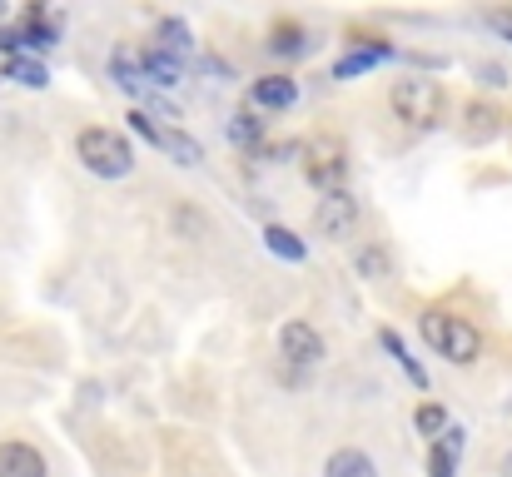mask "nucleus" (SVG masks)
Masks as SVG:
<instances>
[{"label":"nucleus","instance_id":"f257e3e1","mask_svg":"<svg viewBox=\"0 0 512 477\" xmlns=\"http://www.w3.org/2000/svg\"><path fill=\"white\" fill-rule=\"evenodd\" d=\"M75 155H80V164H85L90 174H100V179H125V174H135V145H130L120 130H105V125L80 130V135H75Z\"/></svg>","mask_w":512,"mask_h":477},{"label":"nucleus","instance_id":"f03ea898","mask_svg":"<svg viewBox=\"0 0 512 477\" xmlns=\"http://www.w3.org/2000/svg\"><path fill=\"white\" fill-rule=\"evenodd\" d=\"M388 105H393V115H398L403 125H413V130H433V125L443 120V110H448V95H443L438 80L408 75V80H398V85L388 90Z\"/></svg>","mask_w":512,"mask_h":477},{"label":"nucleus","instance_id":"7ed1b4c3","mask_svg":"<svg viewBox=\"0 0 512 477\" xmlns=\"http://www.w3.org/2000/svg\"><path fill=\"white\" fill-rule=\"evenodd\" d=\"M418 328H423V338H428V348L433 353H443L448 363H458V368H468V363H478V353H483V333L468 323V318H453V314H423L418 318Z\"/></svg>","mask_w":512,"mask_h":477},{"label":"nucleus","instance_id":"20e7f679","mask_svg":"<svg viewBox=\"0 0 512 477\" xmlns=\"http://www.w3.org/2000/svg\"><path fill=\"white\" fill-rule=\"evenodd\" d=\"M353 224H358V199L343 194V189H324V199H319V209H314V229H319L324 239H348Z\"/></svg>","mask_w":512,"mask_h":477},{"label":"nucleus","instance_id":"39448f33","mask_svg":"<svg viewBox=\"0 0 512 477\" xmlns=\"http://www.w3.org/2000/svg\"><path fill=\"white\" fill-rule=\"evenodd\" d=\"M279 353H284L289 363H299V368H314V363L324 358V338H319V328H314V323L289 318V323L279 328Z\"/></svg>","mask_w":512,"mask_h":477},{"label":"nucleus","instance_id":"423d86ee","mask_svg":"<svg viewBox=\"0 0 512 477\" xmlns=\"http://www.w3.org/2000/svg\"><path fill=\"white\" fill-rule=\"evenodd\" d=\"M0 477H45V458L20 443V438H5L0 443Z\"/></svg>","mask_w":512,"mask_h":477},{"label":"nucleus","instance_id":"0eeeda50","mask_svg":"<svg viewBox=\"0 0 512 477\" xmlns=\"http://www.w3.org/2000/svg\"><path fill=\"white\" fill-rule=\"evenodd\" d=\"M498 135H503V115H498L493 105L473 100V105L463 110V140H468V145H488V140H498Z\"/></svg>","mask_w":512,"mask_h":477},{"label":"nucleus","instance_id":"6e6552de","mask_svg":"<svg viewBox=\"0 0 512 477\" xmlns=\"http://www.w3.org/2000/svg\"><path fill=\"white\" fill-rule=\"evenodd\" d=\"M110 75L125 95H145L150 90V70H145V55H130V50H115L110 55Z\"/></svg>","mask_w":512,"mask_h":477},{"label":"nucleus","instance_id":"1a4fd4ad","mask_svg":"<svg viewBox=\"0 0 512 477\" xmlns=\"http://www.w3.org/2000/svg\"><path fill=\"white\" fill-rule=\"evenodd\" d=\"M254 105H264V110H289L294 100H299V85L289 80V75H264V80H254Z\"/></svg>","mask_w":512,"mask_h":477},{"label":"nucleus","instance_id":"9d476101","mask_svg":"<svg viewBox=\"0 0 512 477\" xmlns=\"http://www.w3.org/2000/svg\"><path fill=\"white\" fill-rule=\"evenodd\" d=\"M458 453H463V428H448L428 453V477H458Z\"/></svg>","mask_w":512,"mask_h":477},{"label":"nucleus","instance_id":"9b49d317","mask_svg":"<svg viewBox=\"0 0 512 477\" xmlns=\"http://www.w3.org/2000/svg\"><path fill=\"white\" fill-rule=\"evenodd\" d=\"M145 70H150V85H160V90H170L184 80V60L170 55L165 45H155V50H145Z\"/></svg>","mask_w":512,"mask_h":477},{"label":"nucleus","instance_id":"f8f14e48","mask_svg":"<svg viewBox=\"0 0 512 477\" xmlns=\"http://www.w3.org/2000/svg\"><path fill=\"white\" fill-rule=\"evenodd\" d=\"M388 55H393L388 45H358V50H348V55L339 60V65H334V75H339V80H353V75H363V70L383 65Z\"/></svg>","mask_w":512,"mask_h":477},{"label":"nucleus","instance_id":"ddd939ff","mask_svg":"<svg viewBox=\"0 0 512 477\" xmlns=\"http://www.w3.org/2000/svg\"><path fill=\"white\" fill-rule=\"evenodd\" d=\"M324 477H378V468H373V458H368V453H358V448H339V453L324 463Z\"/></svg>","mask_w":512,"mask_h":477},{"label":"nucleus","instance_id":"4468645a","mask_svg":"<svg viewBox=\"0 0 512 477\" xmlns=\"http://www.w3.org/2000/svg\"><path fill=\"white\" fill-rule=\"evenodd\" d=\"M264 244H269L279 259H289V264H304V259H309V244H304L294 229H284V224H269V229H264Z\"/></svg>","mask_w":512,"mask_h":477},{"label":"nucleus","instance_id":"2eb2a0df","mask_svg":"<svg viewBox=\"0 0 512 477\" xmlns=\"http://www.w3.org/2000/svg\"><path fill=\"white\" fill-rule=\"evenodd\" d=\"M160 150H165V155H174L184 169H194V164L204 159L199 140H194V135H184V130H165V135H160Z\"/></svg>","mask_w":512,"mask_h":477},{"label":"nucleus","instance_id":"dca6fc26","mask_svg":"<svg viewBox=\"0 0 512 477\" xmlns=\"http://www.w3.org/2000/svg\"><path fill=\"white\" fill-rule=\"evenodd\" d=\"M5 75L20 80L25 90H45V85H50L45 65H40V60H25V55H10V60H5Z\"/></svg>","mask_w":512,"mask_h":477},{"label":"nucleus","instance_id":"f3484780","mask_svg":"<svg viewBox=\"0 0 512 477\" xmlns=\"http://www.w3.org/2000/svg\"><path fill=\"white\" fill-rule=\"evenodd\" d=\"M378 338H383V348H388V353H393V358H398V368H403V373H408V378H413V383H418V388H428V373H423V363H418V358H413V353H408V348H403V338H398V333H393V328H383V333H378Z\"/></svg>","mask_w":512,"mask_h":477},{"label":"nucleus","instance_id":"a211bd4d","mask_svg":"<svg viewBox=\"0 0 512 477\" xmlns=\"http://www.w3.org/2000/svg\"><path fill=\"white\" fill-rule=\"evenodd\" d=\"M160 45H165L170 55L184 60V55L194 50V35H189V25H184V20H165V25H160Z\"/></svg>","mask_w":512,"mask_h":477},{"label":"nucleus","instance_id":"6ab92c4d","mask_svg":"<svg viewBox=\"0 0 512 477\" xmlns=\"http://www.w3.org/2000/svg\"><path fill=\"white\" fill-rule=\"evenodd\" d=\"M413 423H418V433H423V438H443V433H448V408H438V403H423Z\"/></svg>","mask_w":512,"mask_h":477},{"label":"nucleus","instance_id":"aec40b11","mask_svg":"<svg viewBox=\"0 0 512 477\" xmlns=\"http://www.w3.org/2000/svg\"><path fill=\"white\" fill-rule=\"evenodd\" d=\"M269 50H274V55H299V50H304V30H299V25H279L274 40H269Z\"/></svg>","mask_w":512,"mask_h":477},{"label":"nucleus","instance_id":"412c9836","mask_svg":"<svg viewBox=\"0 0 512 477\" xmlns=\"http://www.w3.org/2000/svg\"><path fill=\"white\" fill-rule=\"evenodd\" d=\"M259 135H264V125H259L254 115H234V120H229V140H234V145H259Z\"/></svg>","mask_w":512,"mask_h":477},{"label":"nucleus","instance_id":"4be33fe9","mask_svg":"<svg viewBox=\"0 0 512 477\" xmlns=\"http://www.w3.org/2000/svg\"><path fill=\"white\" fill-rule=\"evenodd\" d=\"M358 274H363V279H383V274H388V254H383L378 244H373V249H358Z\"/></svg>","mask_w":512,"mask_h":477},{"label":"nucleus","instance_id":"5701e85b","mask_svg":"<svg viewBox=\"0 0 512 477\" xmlns=\"http://www.w3.org/2000/svg\"><path fill=\"white\" fill-rule=\"evenodd\" d=\"M130 130H135V135H145L150 145H160V135H165V130H155V125H150V115H140V110L130 115Z\"/></svg>","mask_w":512,"mask_h":477},{"label":"nucleus","instance_id":"b1692460","mask_svg":"<svg viewBox=\"0 0 512 477\" xmlns=\"http://www.w3.org/2000/svg\"><path fill=\"white\" fill-rule=\"evenodd\" d=\"M488 25H493L503 40H512V10H493V15H488Z\"/></svg>","mask_w":512,"mask_h":477},{"label":"nucleus","instance_id":"393cba45","mask_svg":"<svg viewBox=\"0 0 512 477\" xmlns=\"http://www.w3.org/2000/svg\"><path fill=\"white\" fill-rule=\"evenodd\" d=\"M478 75H483V80H488V85H508V75H503V65H483V70H478Z\"/></svg>","mask_w":512,"mask_h":477},{"label":"nucleus","instance_id":"a878e982","mask_svg":"<svg viewBox=\"0 0 512 477\" xmlns=\"http://www.w3.org/2000/svg\"><path fill=\"white\" fill-rule=\"evenodd\" d=\"M503 477H512V453H508V458H503Z\"/></svg>","mask_w":512,"mask_h":477}]
</instances>
